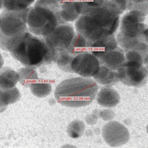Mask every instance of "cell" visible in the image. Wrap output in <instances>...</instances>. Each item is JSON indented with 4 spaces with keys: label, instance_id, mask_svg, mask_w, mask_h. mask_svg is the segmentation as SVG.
I'll list each match as a JSON object with an SVG mask.
<instances>
[{
    "label": "cell",
    "instance_id": "9a60e30c",
    "mask_svg": "<svg viewBox=\"0 0 148 148\" xmlns=\"http://www.w3.org/2000/svg\"><path fill=\"white\" fill-rule=\"evenodd\" d=\"M94 80L99 84L112 87L119 82L117 71H113L104 65H100L97 74L93 76Z\"/></svg>",
    "mask_w": 148,
    "mask_h": 148
},
{
    "label": "cell",
    "instance_id": "ba28073f",
    "mask_svg": "<svg viewBox=\"0 0 148 148\" xmlns=\"http://www.w3.org/2000/svg\"><path fill=\"white\" fill-rule=\"evenodd\" d=\"M145 19V17L140 12L130 11L123 17L120 33L128 39H142V33L147 26L144 23Z\"/></svg>",
    "mask_w": 148,
    "mask_h": 148
},
{
    "label": "cell",
    "instance_id": "e575fe53",
    "mask_svg": "<svg viewBox=\"0 0 148 148\" xmlns=\"http://www.w3.org/2000/svg\"><path fill=\"white\" fill-rule=\"evenodd\" d=\"M146 130H147V133L148 134V124L147 126V128H146Z\"/></svg>",
    "mask_w": 148,
    "mask_h": 148
},
{
    "label": "cell",
    "instance_id": "5bb4252c",
    "mask_svg": "<svg viewBox=\"0 0 148 148\" xmlns=\"http://www.w3.org/2000/svg\"><path fill=\"white\" fill-rule=\"evenodd\" d=\"M124 51L125 61L144 65V59L148 54V44L140 41L133 48Z\"/></svg>",
    "mask_w": 148,
    "mask_h": 148
},
{
    "label": "cell",
    "instance_id": "3957f363",
    "mask_svg": "<svg viewBox=\"0 0 148 148\" xmlns=\"http://www.w3.org/2000/svg\"><path fill=\"white\" fill-rule=\"evenodd\" d=\"M98 86L90 78H71L63 80L56 86V100L65 107L77 108L90 105L97 97Z\"/></svg>",
    "mask_w": 148,
    "mask_h": 148
},
{
    "label": "cell",
    "instance_id": "4316f807",
    "mask_svg": "<svg viewBox=\"0 0 148 148\" xmlns=\"http://www.w3.org/2000/svg\"><path fill=\"white\" fill-rule=\"evenodd\" d=\"M99 117V111L96 109L90 115H88L85 117V121L88 125H95L97 123Z\"/></svg>",
    "mask_w": 148,
    "mask_h": 148
},
{
    "label": "cell",
    "instance_id": "44dd1931",
    "mask_svg": "<svg viewBox=\"0 0 148 148\" xmlns=\"http://www.w3.org/2000/svg\"><path fill=\"white\" fill-rule=\"evenodd\" d=\"M19 75V81L21 84L27 88H29L31 84L38 80L39 76L35 68L24 66L18 71Z\"/></svg>",
    "mask_w": 148,
    "mask_h": 148
},
{
    "label": "cell",
    "instance_id": "d4e9b609",
    "mask_svg": "<svg viewBox=\"0 0 148 148\" xmlns=\"http://www.w3.org/2000/svg\"><path fill=\"white\" fill-rule=\"evenodd\" d=\"M85 130V124L80 120H75L70 123L67 128L69 136L73 139H77L82 136Z\"/></svg>",
    "mask_w": 148,
    "mask_h": 148
},
{
    "label": "cell",
    "instance_id": "4fadbf2b",
    "mask_svg": "<svg viewBox=\"0 0 148 148\" xmlns=\"http://www.w3.org/2000/svg\"><path fill=\"white\" fill-rule=\"evenodd\" d=\"M97 101L98 104L102 107L112 108L119 104L120 95L113 88L110 86H106L98 92Z\"/></svg>",
    "mask_w": 148,
    "mask_h": 148
},
{
    "label": "cell",
    "instance_id": "52a82bcc",
    "mask_svg": "<svg viewBox=\"0 0 148 148\" xmlns=\"http://www.w3.org/2000/svg\"><path fill=\"white\" fill-rule=\"evenodd\" d=\"M75 34L72 24L66 23L59 24L53 32L43 38L55 53L56 51L68 49Z\"/></svg>",
    "mask_w": 148,
    "mask_h": 148
},
{
    "label": "cell",
    "instance_id": "4dcf8cb0",
    "mask_svg": "<svg viewBox=\"0 0 148 148\" xmlns=\"http://www.w3.org/2000/svg\"><path fill=\"white\" fill-rule=\"evenodd\" d=\"M3 65H4V59H3V56H2L1 54L0 53V68L3 67Z\"/></svg>",
    "mask_w": 148,
    "mask_h": 148
},
{
    "label": "cell",
    "instance_id": "8d00e7d4",
    "mask_svg": "<svg viewBox=\"0 0 148 148\" xmlns=\"http://www.w3.org/2000/svg\"></svg>",
    "mask_w": 148,
    "mask_h": 148
},
{
    "label": "cell",
    "instance_id": "603a6c76",
    "mask_svg": "<svg viewBox=\"0 0 148 148\" xmlns=\"http://www.w3.org/2000/svg\"><path fill=\"white\" fill-rule=\"evenodd\" d=\"M35 0H2L3 10L23 11L30 7Z\"/></svg>",
    "mask_w": 148,
    "mask_h": 148
},
{
    "label": "cell",
    "instance_id": "484cf974",
    "mask_svg": "<svg viewBox=\"0 0 148 148\" xmlns=\"http://www.w3.org/2000/svg\"><path fill=\"white\" fill-rule=\"evenodd\" d=\"M127 9L138 11L145 17L148 15V0H129Z\"/></svg>",
    "mask_w": 148,
    "mask_h": 148
},
{
    "label": "cell",
    "instance_id": "f1b7e54d",
    "mask_svg": "<svg viewBox=\"0 0 148 148\" xmlns=\"http://www.w3.org/2000/svg\"><path fill=\"white\" fill-rule=\"evenodd\" d=\"M142 39L145 43L148 44V26L145 27L144 30L142 33Z\"/></svg>",
    "mask_w": 148,
    "mask_h": 148
},
{
    "label": "cell",
    "instance_id": "8fae6325",
    "mask_svg": "<svg viewBox=\"0 0 148 148\" xmlns=\"http://www.w3.org/2000/svg\"><path fill=\"white\" fill-rule=\"evenodd\" d=\"M117 47L118 43L114 34L103 36L96 40L89 41L90 52L97 58L107 51L117 48Z\"/></svg>",
    "mask_w": 148,
    "mask_h": 148
},
{
    "label": "cell",
    "instance_id": "83f0119b",
    "mask_svg": "<svg viewBox=\"0 0 148 148\" xmlns=\"http://www.w3.org/2000/svg\"><path fill=\"white\" fill-rule=\"evenodd\" d=\"M99 117L105 121H110L115 117V113L111 109H104L99 112Z\"/></svg>",
    "mask_w": 148,
    "mask_h": 148
},
{
    "label": "cell",
    "instance_id": "7c38bea8",
    "mask_svg": "<svg viewBox=\"0 0 148 148\" xmlns=\"http://www.w3.org/2000/svg\"><path fill=\"white\" fill-rule=\"evenodd\" d=\"M100 65L107 66L113 71H117L125 62V51L117 47L113 50L107 51L97 58Z\"/></svg>",
    "mask_w": 148,
    "mask_h": 148
},
{
    "label": "cell",
    "instance_id": "6da1fadb",
    "mask_svg": "<svg viewBox=\"0 0 148 148\" xmlns=\"http://www.w3.org/2000/svg\"><path fill=\"white\" fill-rule=\"evenodd\" d=\"M119 9L110 0H104L102 6L81 15L75 21L77 33L92 41L114 33L119 25Z\"/></svg>",
    "mask_w": 148,
    "mask_h": 148
},
{
    "label": "cell",
    "instance_id": "f546056e",
    "mask_svg": "<svg viewBox=\"0 0 148 148\" xmlns=\"http://www.w3.org/2000/svg\"><path fill=\"white\" fill-rule=\"evenodd\" d=\"M144 65H145V68H146L147 74V77H148V54L147 55V56L145 57V59H144Z\"/></svg>",
    "mask_w": 148,
    "mask_h": 148
},
{
    "label": "cell",
    "instance_id": "1f68e13d",
    "mask_svg": "<svg viewBox=\"0 0 148 148\" xmlns=\"http://www.w3.org/2000/svg\"><path fill=\"white\" fill-rule=\"evenodd\" d=\"M7 107H1V106H0V113H3L7 109Z\"/></svg>",
    "mask_w": 148,
    "mask_h": 148
},
{
    "label": "cell",
    "instance_id": "d6986e66",
    "mask_svg": "<svg viewBox=\"0 0 148 148\" xmlns=\"http://www.w3.org/2000/svg\"><path fill=\"white\" fill-rule=\"evenodd\" d=\"M67 50L75 57L79 54L90 51L89 41L81 34L76 33Z\"/></svg>",
    "mask_w": 148,
    "mask_h": 148
},
{
    "label": "cell",
    "instance_id": "ac0fdd59",
    "mask_svg": "<svg viewBox=\"0 0 148 148\" xmlns=\"http://www.w3.org/2000/svg\"><path fill=\"white\" fill-rule=\"evenodd\" d=\"M74 57L75 56L71 55L66 49L55 52L53 62L64 72L73 73L71 67V64Z\"/></svg>",
    "mask_w": 148,
    "mask_h": 148
},
{
    "label": "cell",
    "instance_id": "836d02e7",
    "mask_svg": "<svg viewBox=\"0 0 148 148\" xmlns=\"http://www.w3.org/2000/svg\"><path fill=\"white\" fill-rule=\"evenodd\" d=\"M2 7H3V3H2V0H0V10L2 9Z\"/></svg>",
    "mask_w": 148,
    "mask_h": 148
},
{
    "label": "cell",
    "instance_id": "2e32d148",
    "mask_svg": "<svg viewBox=\"0 0 148 148\" xmlns=\"http://www.w3.org/2000/svg\"><path fill=\"white\" fill-rule=\"evenodd\" d=\"M19 81V75L9 66L0 68V90L4 91L15 87Z\"/></svg>",
    "mask_w": 148,
    "mask_h": 148
},
{
    "label": "cell",
    "instance_id": "7402d4cb",
    "mask_svg": "<svg viewBox=\"0 0 148 148\" xmlns=\"http://www.w3.org/2000/svg\"><path fill=\"white\" fill-rule=\"evenodd\" d=\"M21 98V94L16 86L9 90L1 91L0 94V106L8 107L18 101Z\"/></svg>",
    "mask_w": 148,
    "mask_h": 148
},
{
    "label": "cell",
    "instance_id": "ffe728a7",
    "mask_svg": "<svg viewBox=\"0 0 148 148\" xmlns=\"http://www.w3.org/2000/svg\"><path fill=\"white\" fill-rule=\"evenodd\" d=\"M29 88L33 95L38 98L47 97L52 92L51 84L45 79L38 78L31 84Z\"/></svg>",
    "mask_w": 148,
    "mask_h": 148
},
{
    "label": "cell",
    "instance_id": "8992f818",
    "mask_svg": "<svg viewBox=\"0 0 148 148\" xmlns=\"http://www.w3.org/2000/svg\"><path fill=\"white\" fill-rule=\"evenodd\" d=\"M119 82L127 86L141 87L147 81V74L143 65L125 61L117 70Z\"/></svg>",
    "mask_w": 148,
    "mask_h": 148
},
{
    "label": "cell",
    "instance_id": "30bf717a",
    "mask_svg": "<svg viewBox=\"0 0 148 148\" xmlns=\"http://www.w3.org/2000/svg\"><path fill=\"white\" fill-rule=\"evenodd\" d=\"M102 136L110 146L120 147L129 141L130 133L120 122L110 121L102 128Z\"/></svg>",
    "mask_w": 148,
    "mask_h": 148
},
{
    "label": "cell",
    "instance_id": "cb8c5ba5",
    "mask_svg": "<svg viewBox=\"0 0 148 148\" xmlns=\"http://www.w3.org/2000/svg\"><path fill=\"white\" fill-rule=\"evenodd\" d=\"M75 1L81 15L102 6L104 0H75Z\"/></svg>",
    "mask_w": 148,
    "mask_h": 148
},
{
    "label": "cell",
    "instance_id": "d6a6232c",
    "mask_svg": "<svg viewBox=\"0 0 148 148\" xmlns=\"http://www.w3.org/2000/svg\"><path fill=\"white\" fill-rule=\"evenodd\" d=\"M60 4H62L63 3H64V2H66V1H73V0H56Z\"/></svg>",
    "mask_w": 148,
    "mask_h": 148
},
{
    "label": "cell",
    "instance_id": "9c48e42d",
    "mask_svg": "<svg viewBox=\"0 0 148 148\" xmlns=\"http://www.w3.org/2000/svg\"><path fill=\"white\" fill-rule=\"evenodd\" d=\"M98 59L93 54L87 51L76 55L71 64L73 72L82 77H93L100 68Z\"/></svg>",
    "mask_w": 148,
    "mask_h": 148
},
{
    "label": "cell",
    "instance_id": "d590c367",
    "mask_svg": "<svg viewBox=\"0 0 148 148\" xmlns=\"http://www.w3.org/2000/svg\"><path fill=\"white\" fill-rule=\"evenodd\" d=\"M0 24H1V17H0Z\"/></svg>",
    "mask_w": 148,
    "mask_h": 148
},
{
    "label": "cell",
    "instance_id": "5b68a950",
    "mask_svg": "<svg viewBox=\"0 0 148 148\" xmlns=\"http://www.w3.org/2000/svg\"><path fill=\"white\" fill-rule=\"evenodd\" d=\"M31 9L23 11L3 10L0 14V48L6 51L7 44L12 38L21 35L28 30L27 25L28 15Z\"/></svg>",
    "mask_w": 148,
    "mask_h": 148
},
{
    "label": "cell",
    "instance_id": "e0dca14e",
    "mask_svg": "<svg viewBox=\"0 0 148 148\" xmlns=\"http://www.w3.org/2000/svg\"><path fill=\"white\" fill-rule=\"evenodd\" d=\"M60 15L61 19L66 23L76 21L81 16L75 0L60 4Z\"/></svg>",
    "mask_w": 148,
    "mask_h": 148
},
{
    "label": "cell",
    "instance_id": "277c9868",
    "mask_svg": "<svg viewBox=\"0 0 148 148\" xmlns=\"http://www.w3.org/2000/svg\"><path fill=\"white\" fill-rule=\"evenodd\" d=\"M60 11V4L56 0H37L28 15L29 32L38 36L48 35L59 24L66 23Z\"/></svg>",
    "mask_w": 148,
    "mask_h": 148
},
{
    "label": "cell",
    "instance_id": "7a4b0ae2",
    "mask_svg": "<svg viewBox=\"0 0 148 148\" xmlns=\"http://www.w3.org/2000/svg\"><path fill=\"white\" fill-rule=\"evenodd\" d=\"M6 51L24 66L35 69L53 62L55 55L43 37L34 35L29 30L12 38Z\"/></svg>",
    "mask_w": 148,
    "mask_h": 148
}]
</instances>
